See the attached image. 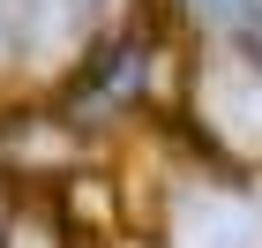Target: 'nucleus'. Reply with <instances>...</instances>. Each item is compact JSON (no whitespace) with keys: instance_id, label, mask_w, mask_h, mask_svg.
Returning <instances> with one entry per match:
<instances>
[{"instance_id":"nucleus-1","label":"nucleus","mask_w":262,"mask_h":248,"mask_svg":"<svg viewBox=\"0 0 262 248\" xmlns=\"http://www.w3.org/2000/svg\"><path fill=\"white\" fill-rule=\"evenodd\" d=\"M172 248H262V211L240 196H187L172 218Z\"/></svg>"},{"instance_id":"nucleus-2","label":"nucleus","mask_w":262,"mask_h":248,"mask_svg":"<svg viewBox=\"0 0 262 248\" xmlns=\"http://www.w3.org/2000/svg\"><path fill=\"white\" fill-rule=\"evenodd\" d=\"M202 113L217 121V136L262 150V68H210V83H202Z\"/></svg>"},{"instance_id":"nucleus-3","label":"nucleus","mask_w":262,"mask_h":248,"mask_svg":"<svg viewBox=\"0 0 262 248\" xmlns=\"http://www.w3.org/2000/svg\"><path fill=\"white\" fill-rule=\"evenodd\" d=\"M30 15H38V53H60V45H75L90 0H30Z\"/></svg>"},{"instance_id":"nucleus-4","label":"nucleus","mask_w":262,"mask_h":248,"mask_svg":"<svg viewBox=\"0 0 262 248\" xmlns=\"http://www.w3.org/2000/svg\"><path fill=\"white\" fill-rule=\"evenodd\" d=\"M8 53H38V15L30 0H0V61Z\"/></svg>"},{"instance_id":"nucleus-5","label":"nucleus","mask_w":262,"mask_h":248,"mask_svg":"<svg viewBox=\"0 0 262 248\" xmlns=\"http://www.w3.org/2000/svg\"><path fill=\"white\" fill-rule=\"evenodd\" d=\"M240 8H247V0H195L202 23H240Z\"/></svg>"},{"instance_id":"nucleus-6","label":"nucleus","mask_w":262,"mask_h":248,"mask_svg":"<svg viewBox=\"0 0 262 248\" xmlns=\"http://www.w3.org/2000/svg\"><path fill=\"white\" fill-rule=\"evenodd\" d=\"M240 38L255 45V61H262V0H247V8H240Z\"/></svg>"}]
</instances>
